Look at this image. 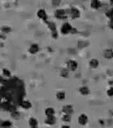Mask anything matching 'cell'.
<instances>
[{"label":"cell","mask_w":113,"mask_h":128,"mask_svg":"<svg viewBox=\"0 0 113 128\" xmlns=\"http://www.w3.org/2000/svg\"><path fill=\"white\" fill-rule=\"evenodd\" d=\"M72 29H73V28L72 27L71 24L66 22H64V23L62 24L61 27H60V31H61L62 34H66L69 33V32H72Z\"/></svg>","instance_id":"1"},{"label":"cell","mask_w":113,"mask_h":128,"mask_svg":"<svg viewBox=\"0 0 113 128\" xmlns=\"http://www.w3.org/2000/svg\"><path fill=\"white\" fill-rule=\"evenodd\" d=\"M55 17L60 18V19H63L66 18V10L64 9H57L55 11Z\"/></svg>","instance_id":"2"},{"label":"cell","mask_w":113,"mask_h":128,"mask_svg":"<svg viewBox=\"0 0 113 128\" xmlns=\"http://www.w3.org/2000/svg\"><path fill=\"white\" fill-rule=\"evenodd\" d=\"M67 67H68V70H72V71H74L76 70L77 68V62L74 60H68L67 62Z\"/></svg>","instance_id":"3"},{"label":"cell","mask_w":113,"mask_h":128,"mask_svg":"<svg viewBox=\"0 0 113 128\" xmlns=\"http://www.w3.org/2000/svg\"><path fill=\"white\" fill-rule=\"evenodd\" d=\"M88 121V118L85 114H81L78 117V123L81 126L86 125Z\"/></svg>","instance_id":"4"},{"label":"cell","mask_w":113,"mask_h":128,"mask_svg":"<svg viewBox=\"0 0 113 128\" xmlns=\"http://www.w3.org/2000/svg\"><path fill=\"white\" fill-rule=\"evenodd\" d=\"M69 14H70V17L72 18H79L80 16V11L76 7H72L71 9L69 10Z\"/></svg>","instance_id":"5"},{"label":"cell","mask_w":113,"mask_h":128,"mask_svg":"<svg viewBox=\"0 0 113 128\" xmlns=\"http://www.w3.org/2000/svg\"><path fill=\"white\" fill-rule=\"evenodd\" d=\"M62 111L64 114H72L73 112V107L71 105H65L62 108Z\"/></svg>","instance_id":"6"},{"label":"cell","mask_w":113,"mask_h":128,"mask_svg":"<svg viewBox=\"0 0 113 128\" xmlns=\"http://www.w3.org/2000/svg\"><path fill=\"white\" fill-rule=\"evenodd\" d=\"M38 16L40 18H42V20H44L46 22H47V14H46V10L44 9H40L38 11Z\"/></svg>","instance_id":"7"},{"label":"cell","mask_w":113,"mask_h":128,"mask_svg":"<svg viewBox=\"0 0 113 128\" xmlns=\"http://www.w3.org/2000/svg\"><path fill=\"white\" fill-rule=\"evenodd\" d=\"M19 106H22L24 109H30L32 106V104L30 101H27V100H22V101L20 102Z\"/></svg>","instance_id":"8"},{"label":"cell","mask_w":113,"mask_h":128,"mask_svg":"<svg viewBox=\"0 0 113 128\" xmlns=\"http://www.w3.org/2000/svg\"><path fill=\"white\" fill-rule=\"evenodd\" d=\"M39 50V46L38 44H36V43H33V44H31L30 48H29V52L30 54H36L37 52Z\"/></svg>","instance_id":"9"},{"label":"cell","mask_w":113,"mask_h":128,"mask_svg":"<svg viewBox=\"0 0 113 128\" xmlns=\"http://www.w3.org/2000/svg\"><path fill=\"white\" fill-rule=\"evenodd\" d=\"M45 114L46 117H51V116H54L55 110L53 107H47L45 110Z\"/></svg>","instance_id":"10"},{"label":"cell","mask_w":113,"mask_h":128,"mask_svg":"<svg viewBox=\"0 0 113 128\" xmlns=\"http://www.w3.org/2000/svg\"><path fill=\"white\" fill-rule=\"evenodd\" d=\"M45 123L47 125H54L56 123V118L54 116H51V117H47L45 120Z\"/></svg>","instance_id":"11"},{"label":"cell","mask_w":113,"mask_h":128,"mask_svg":"<svg viewBox=\"0 0 113 128\" xmlns=\"http://www.w3.org/2000/svg\"><path fill=\"white\" fill-rule=\"evenodd\" d=\"M29 124H30V126H31V128H37L38 124V120L36 119L35 118L32 117V118H30L29 119Z\"/></svg>","instance_id":"12"},{"label":"cell","mask_w":113,"mask_h":128,"mask_svg":"<svg viewBox=\"0 0 113 128\" xmlns=\"http://www.w3.org/2000/svg\"><path fill=\"white\" fill-rule=\"evenodd\" d=\"M80 94H81L86 95V94H88L90 93V90L87 86H81L80 88Z\"/></svg>","instance_id":"13"},{"label":"cell","mask_w":113,"mask_h":128,"mask_svg":"<svg viewBox=\"0 0 113 128\" xmlns=\"http://www.w3.org/2000/svg\"><path fill=\"white\" fill-rule=\"evenodd\" d=\"M104 55L106 58H113V50H106L104 51Z\"/></svg>","instance_id":"14"},{"label":"cell","mask_w":113,"mask_h":128,"mask_svg":"<svg viewBox=\"0 0 113 128\" xmlns=\"http://www.w3.org/2000/svg\"><path fill=\"white\" fill-rule=\"evenodd\" d=\"M98 65H99V62H98V60L96 58H92L89 62V66L92 68H96L98 66Z\"/></svg>","instance_id":"15"},{"label":"cell","mask_w":113,"mask_h":128,"mask_svg":"<svg viewBox=\"0 0 113 128\" xmlns=\"http://www.w3.org/2000/svg\"><path fill=\"white\" fill-rule=\"evenodd\" d=\"M100 6H101V2H99V1L93 0V1L91 2V6L92 8H96V9H97V8L100 7Z\"/></svg>","instance_id":"16"},{"label":"cell","mask_w":113,"mask_h":128,"mask_svg":"<svg viewBox=\"0 0 113 128\" xmlns=\"http://www.w3.org/2000/svg\"><path fill=\"white\" fill-rule=\"evenodd\" d=\"M56 98L59 100H63L65 98V93L64 91H59L56 93Z\"/></svg>","instance_id":"17"},{"label":"cell","mask_w":113,"mask_h":128,"mask_svg":"<svg viewBox=\"0 0 113 128\" xmlns=\"http://www.w3.org/2000/svg\"><path fill=\"white\" fill-rule=\"evenodd\" d=\"M11 126H12V122L10 121H9V120H6V121H2L1 127H2V128H8V127H10Z\"/></svg>","instance_id":"18"},{"label":"cell","mask_w":113,"mask_h":128,"mask_svg":"<svg viewBox=\"0 0 113 128\" xmlns=\"http://www.w3.org/2000/svg\"><path fill=\"white\" fill-rule=\"evenodd\" d=\"M48 26H49V28L51 30V31H54V30H56V24L54 22H46Z\"/></svg>","instance_id":"19"},{"label":"cell","mask_w":113,"mask_h":128,"mask_svg":"<svg viewBox=\"0 0 113 128\" xmlns=\"http://www.w3.org/2000/svg\"><path fill=\"white\" fill-rule=\"evenodd\" d=\"M0 30H1L2 33L5 34V33H9V32L11 31V28L10 26H2L0 28Z\"/></svg>","instance_id":"20"},{"label":"cell","mask_w":113,"mask_h":128,"mask_svg":"<svg viewBox=\"0 0 113 128\" xmlns=\"http://www.w3.org/2000/svg\"><path fill=\"white\" fill-rule=\"evenodd\" d=\"M72 119V116L71 114H64L63 117H62V120L64 122H69Z\"/></svg>","instance_id":"21"},{"label":"cell","mask_w":113,"mask_h":128,"mask_svg":"<svg viewBox=\"0 0 113 128\" xmlns=\"http://www.w3.org/2000/svg\"><path fill=\"white\" fill-rule=\"evenodd\" d=\"M2 74H3L4 76H5V77H10V76H11L10 71L8 69H6V68H3V69H2Z\"/></svg>","instance_id":"22"},{"label":"cell","mask_w":113,"mask_h":128,"mask_svg":"<svg viewBox=\"0 0 113 128\" xmlns=\"http://www.w3.org/2000/svg\"><path fill=\"white\" fill-rule=\"evenodd\" d=\"M11 116L13 117L14 118H18L19 117H20V114H19V112L18 111H17V110H15V111H14V112H12L11 113Z\"/></svg>","instance_id":"23"},{"label":"cell","mask_w":113,"mask_h":128,"mask_svg":"<svg viewBox=\"0 0 113 128\" xmlns=\"http://www.w3.org/2000/svg\"><path fill=\"white\" fill-rule=\"evenodd\" d=\"M68 74V69H63L60 71V75L62 76V77H67Z\"/></svg>","instance_id":"24"},{"label":"cell","mask_w":113,"mask_h":128,"mask_svg":"<svg viewBox=\"0 0 113 128\" xmlns=\"http://www.w3.org/2000/svg\"><path fill=\"white\" fill-rule=\"evenodd\" d=\"M106 15L108 16V18H113V8H112V9L108 10L107 11Z\"/></svg>","instance_id":"25"},{"label":"cell","mask_w":113,"mask_h":128,"mask_svg":"<svg viewBox=\"0 0 113 128\" xmlns=\"http://www.w3.org/2000/svg\"><path fill=\"white\" fill-rule=\"evenodd\" d=\"M107 94H108V96H113V86L111 87L110 89H108V90L107 91Z\"/></svg>","instance_id":"26"},{"label":"cell","mask_w":113,"mask_h":128,"mask_svg":"<svg viewBox=\"0 0 113 128\" xmlns=\"http://www.w3.org/2000/svg\"><path fill=\"white\" fill-rule=\"evenodd\" d=\"M58 36V34L57 32H56V30H54V31H52V37H53L54 38H56Z\"/></svg>","instance_id":"27"},{"label":"cell","mask_w":113,"mask_h":128,"mask_svg":"<svg viewBox=\"0 0 113 128\" xmlns=\"http://www.w3.org/2000/svg\"><path fill=\"white\" fill-rule=\"evenodd\" d=\"M109 26L113 29V18L110 19V21H109Z\"/></svg>","instance_id":"28"},{"label":"cell","mask_w":113,"mask_h":128,"mask_svg":"<svg viewBox=\"0 0 113 128\" xmlns=\"http://www.w3.org/2000/svg\"><path fill=\"white\" fill-rule=\"evenodd\" d=\"M52 3H53L54 5H59L60 3V1H56V0H54V1L52 2Z\"/></svg>","instance_id":"29"},{"label":"cell","mask_w":113,"mask_h":128,"mask_svg":"<svg viewBox=\"0 0 113 128\" xmlns=\"http://www.w3.org/2000/svg\"><path fill=\"white\" fill-rule=\"evenodd\" d=\"M0 38H2V39L5 38V35L3 34V33H1V34H0Z\"/></svg>","instance_id":"30"},{"label":"cell","mask_w":113,"mask_h":128,"mask_svg":"<svg viewBox=\"0 0 113 128\" xmlns=\"http://www.w3.org/2000/svg\"><path fill=\"white\" fill-rule=\"evenodd\" d=\"M60 128H70L68 126H67V125H64V126H62Z\"/></svg>","instance_id":"31"},{"label":"cell","mask_w":113,"mask_h":128,"mask_svg":"<svg viewBox=\"0 0 113 128\" xmlns=\"http://www.w3.org/2000/svg\"><path fill=\"white\" fill-rule=\"evenodd\" d=\"M2 120L0 119V127H1V126H2Z\"/></svg>","instance_id":"32"}]
</instances>
